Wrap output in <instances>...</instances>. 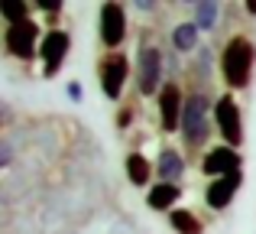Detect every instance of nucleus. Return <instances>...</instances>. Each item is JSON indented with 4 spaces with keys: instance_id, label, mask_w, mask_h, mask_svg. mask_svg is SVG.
<instances>
[{
    "instance_id": "f257e3e1",
    "label": "nucleus",
    "mask_w": 256,
    "mask_h": 234,
    "mask_svg": "<svg viewBox=\"0 0 256 234\" xmlns=\"http://www.w3.org/2000/svg\"><path fill=\"white\" fill-rule=\"evenodd\" d=\"M220 78L230 91H246L253 82V69H256V43L244 33H234V36L224 39L220 46Z\"/></svg>"
},
{
    "instance_id": "f03ea898",
    "label": "nucleus",
    "mask_w": 256,
    "mask_h": 234,
    "mask_svg": "<svg viewBox=\"0 0 256 234\" xmlns=\"http://www.w3.org/2000/svg\"><path fill=\"white\" fill-rule=\"evenodd\" d=\"M214 98L208 95L204 88H194L185 95V111H182V143L188 146V150H201V146L208 143V137H211L218 127H214Z\"/></svg>"
},
{
    "instance_id": "7ed1b4c3",
    "label": "nucleus",
    "mask_w": 256,
    "mask_h": 234,
    "mask_svg": "<svg viewBox=\"0 0 256 234\" xmlns=\"http://www.w3.org/2000/svg\"><path fill=\"white\" fill-rule=\"evenodd\" d=\"M166 82H169L166 78V52L146 33L140 39V49H136V91L143 98H159Z\"/></svg>"
},
{
    "instance_id": "20e7f679",
    "label": "nucleus",
    "mask_w": 256,
    "mask_h": 234,
    "mask_svg": "<svg viewBox=\"0 0 256 234\" xmlns=\"http://www.w3.org/2000/svg\"><path fill=\"white\" fill-rule=\"evenodd\" d=\"M42 36L46 33L39 30L36 20H26V23H16V26H6L4 30V49L16 62H32V59H39Z\"/></svg>"
},
{
    "instance_id": "39448f33",
    "label": "nucleus",
    "mask_w": 256,
    "mask_h": 234,
    "mask_svg": "<svg viewBox=\"0 0 256 234\" xmlns=\"http://www.w3.org/2000/svg\"><path fill=\"white\" fill-rule=\"evenodd\" d=\"M126 33H130V20H126V7L117 0H107L98 10V36L104 43V49L120 52V46L126 43Z\"/></svg>"
},
{
    "instance_id": "423d86ee",
    "label": "nucleus",
    "mask_w": 256,
    "mask_h": 234,
    "mask_svg": "<svg viewBox=\"0 0 256 234\" xmlns=\"http://www.w3.org/2000/svg\"><path fill=\"white\" fill-rule=\"evenodd\" d=\"M126 82H130V59H126V52H107L98 62V85L104 91V98L107 101H120Z\"/></svg>"
},
{
    "instance_id": "0eeeda50",
    "label": "nucleus",
    "mask_w": 256,
    "mask_h": 234,
    "mask_svg": "<svg viewBox=\"0 0 256 234\" xmlns=\"http://www.w3.org/2000/svg\"><path fill=\"white\" fill-rule=\"evenodd\" d=\"M214 127H218V133L224 137L227 146H234V150L244 146V111H240L234 91L218 98V104H214Z\"/></svg>"
},
{
    "instance_id": "6e6552de",
    "label": "nucleus",
    "mask_w": 256,
    "mask_h": 234,
    "mask_svg": "<svg viewBox=\"0 0 256 234\" xmlns=\"http://www.w3.org/2000/svg\"><path fill=\"white\" fill-rule=\"evenodd\" d=\"M72 52V33L62 30V26H52L42 36V46H39V59H42V78H56L62 72L65 59Z\"/></svg>"
},
{
    "instance_id": "1a4fd4ad",
    "label": "nucleus",
    "mask_w": 256,
    "mask_h": 234,
    "mask_svg": "<svg viewBox=\"0 0 256 234\" xmlns=\"http://www.w3.org/2000/svg\"><path fill=\"white\" fill-rule=\"evenodd\" d=\"M156 108H159V127L162 133H178L182 130V111H185V95H182V85L169 78L162 85L156 98Z\"/></svg>"
},
{
    "instance_id": "9d476101",
    "label": "nucleus",
    "mask_w": 256,
    "mask_h": 234,
    "mask_svg": "<svg viewBox=\"0 0 256 234\" xmlns=\"http://www.w3.org/2000/svg\"><path fill=\"white\" fill-rule=\"evenodd\" d=\"M244 169V156H240V150H234V146L220 143V146H211V150L201 156V172L211 179H224L230 176V172H240Z\"/></svg>"
},
{
    "instance_id": "9b49d317",
    "label": "nucleus",
    "mask_w": 256,
    "mask_h": 234,
    "mask_svg": "<svg viewBox=\"0 0 256 234\" xmlns=\"http://www.w3.org/2000/svg\"><path fill=\"white\" fill-rule=\"evenodd\" d=\"M244 189V169L240 172H230V176L224 179H211V182L204 185V202L211 211H224L227 205L237 198V192Z\"/></svg>"
},
{
    "instance_id": "f8f14e48",
    "label": "nucleus",
    "mask_w": 256,
    "mask_h": 234,
    "mask_svg": "<svg viewBox=\"0 0 256 234\" xmlns=\"http://www.w3.org/2000/svg\"><path fill=\"white\" fill-rule=\"evenodd\" d=\"M185 172H188V163H185V156H182V150H175V146H162L159 156H156V179H159V182L178 185L182 179H185Z\"/></svg>"
},
{
    "instance_id": "ddd939ff",
    "label": "nucleus",
    "mask_w": 256,
    "mask_h": 234,
    "mask_svg": "<svg viewBox=\"0 0 256 234\" xmlns=\"http://www.w3.org/2000/svg\"><path fill=\"white\" fill-rule=\"evenodd\" d=\"M201 30L192 23V20H182V23L172 26L169 33V43H172V52L175 56H194V52L201 49Z\"/></svg>"
},
{
    "instance_id": "4468645a",
    "label": "nucleus",
    "mask_w": 256,
    "mask_h": 234,
    "mask_svg": "<svg viewBox=\"0 0 256 234\" xmlns=\"http://www.w3.org/2000/svg\"><path fill=\"white\" fill-rule=\"evenodd\" d=\"M124 169H126V179H130V185H136V189H146V185H152L156 163H152L146 153L130 150V153H126V159H124Z\"/></svg>"
},
{
    "instance_id": "2eb2a0df",
    "label": "nucleus",
    "mask_w": 256,
    "mask_h": 234,
    "mask_svg": "<svg viewBox=\"0 0 256 234\" xmlns=\"http://www.w3.org/2000/svg\"><path fill=\"white\" fill-rule=\"evenodd\" d=\"M182 198V185H172V182H152L146 189V205L152 211H175Z\"/></svg>"
},
{
    "instance_id": "dca6fc26",
    "label": "nucleus",
    "mask_w": 256,
    "mask_h": 234,
    "mask_svg": "<svg viewBox=\"0 0 256 234\" xmlns=\"http://www.w3.org/2000/svg\"><path fill=\"white\" fill-rule=\"evenodd\" d=\"M220 13H224V7H220L218 0H198V4L192 7V23L198 26L201 33H214L220 26Z\"/></svg>"
},
{
    "instance_id": "f3484780",
    "label": "nucleus",
    "mask_w": 256,
    "mask_h": 234,
    "mask_svg": "<svg viewBox=\"0 0 256 234\" xmlns=\"http://www.w3.org/2000/svg\"><path fill=\"white\" fill-rule=\"evenodd\" d=\"M169 224L175 234H204V221L192 208H175L169 211Z\"/></svg>"
},
{
    "instance_id": "a211bd4d",
    "label": "nucleus",
    "mask_w": 256,
    "mask_h": 234,
    "mask_svg": "<svg viewBox=\"0 0 256 234\" xmlns=\"http://www.w3.org/2000/svg\"><path fill=\"white\" fill-rule=\"evenodd\" d=\"M0 17H4L6 26H16V23L32 20V7L26 4V0H4V4H0Z\"/></svg>"
},
{
    "instance_id": "6ab92c4d",
    "label": "nucleus",
    "mask_w": 256,
    "mask_h": 234,
    "mask_svg": "<svg viewBox=\"0 0 256 234\" xmlns=\"http://www.w3.org/2000/svg\"><path fill=\"white\" fill-rule=\"evenodd\" d=\"M211 69H214V49H208V46H201L198 52H194V65H192V72L198 78H211Z\"/></svg>"
},
{
    "instance_id": "aec40b11",
    "label": "nucleus",
    "mask_w": 256,
    "mask_h": 234,
    "mask_svg": "<svg viewBox=\"0 0 256 234\" xmlns=\"http://www.w3.org/2000/svg\"><path fill=\"white\" fill-rule=\"evenodd\" d=\"M32 7H36L39 13H52V17H58L62 13V0H32Z\"/></svg>"
},
{
    "instance_id": "412c9836",
    "label": "nucleus",
    "mask_w": 256,
    "mask_h": 234,
    "mask_svg": "<svg viewBox=\"0 0 256 234\" xmlns=\"http://www.w3.org/2000/svg\"><path fill=\"white\" fill-rule=\"evenodd\" d=\"M65 98H68V101H75V104H82V101H84L82 82H68V85H65Z\"/></svg>"
},
{
    "instance_id": "4be33fe9",
    "label": "nucleus",
    "mask_w": 256,
    "mask_h": 234,
    "mask_svg": "<svg viewBox=\"0 0 256 234\" xmlns=\"http://www.w3.org/2000/svg\"><path fill=\"white\" fill-rule=\"evenodd\" d=\"M10 163H13V146L4 137V143H0V169H10Z\"/></svg>"
},
{
    "instance_id": "5701e85b",
    "label": "nucleus",
    "mask_w": 256,
    "mask_h": 234,
    "mask_svg": "<svg viewBox=\"0 0 256 234\" xmlns=\"http://www.w3.org/2000/svg\"><path fill=\"white\" fill-rule=\"evenodd\" d=\"M133 117H136V114H133V108H126V104H124V108L117 111V130H126V127L133 124Z\"/></svg>"
},
{
    "instance_id": "b1692460",
    "label": "nucleus",
    "mask_w": 256,
    "mask_h": 234,
    "mask_svg": "<svg viewBox=\"0 0 256 234\" xmlns=\"http://www.w3.org/2000/svg\"><path fill=\"white\" fill-rule=\"evenodd\" d=\"M133 7H136V10H143V13H156L159 10V4H146V0H136Z\"/></svg>"
},
{
    "instance_id": "393cba45",
    "label": "nucleus",
    "mask_w": 256,
    "mask_h": 234,
    "mask_svg": "<svg viewBox=\"0 0 256 234\" xmlns=\"http://www.w3.org/2000/svg\"><path fill=\"white\" fill-rule=\"evenodd\" d=\"M246 13H250V17H256V0H250V4H246Z\"/></svg>"
}]
</instances>
